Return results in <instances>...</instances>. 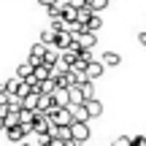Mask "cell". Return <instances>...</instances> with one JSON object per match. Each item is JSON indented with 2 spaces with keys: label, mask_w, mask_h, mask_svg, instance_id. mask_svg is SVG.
Segmentation results:
<instances>
[{
  "label": "cell",
  "mask_w": 146,
  "mask_h": 146,
  "mask_svg": "<svg viewBox=\"0 0 146 146\" xmlns=\"http://www.w3.org/2000/svg\"><path fill=\"white\" fill-rule=\"evenodd\" d=\"M65 5H70V8H84V5H87V0H65Z\"/></svg>",
  "instance_id": "cell-24"
},
{
  "label": "cell",
  "mask_w": 146,
  "mask_h": 146,
  "mask_svg": "<svg viewBox=\"0 0 146 146\" xmlns=\"http://www.w3.org/2000/svg\"><path fill=\"white\" fill-rule=\"evenodd\" d=\"M89 135H92V133H89V125H87V122H73V125H70V138H73V143H87Z\"/></svg>",
  "instance_id": "cell-1"
},
{
  "label": "cell",
  "mask_w": 146,
  "mask_h": 146,
  "mask_svg": "<svg viewBox=\"0 0 146 146\" xmlns=\"http://www.w3.org/2000/svg\"><path fill=\"white\" fill-rule=\"evenodd\" d=\"M0 106H8V92H0Z\"/></svg>",
  "instance_id": "cell-28"
},
{
  "label": "cell",
  "mask_w": 146,
  "mask_h": 146,
  "mask_svg": "<svg viewBox=\"0 0 146 146\" xmlns=\"http://www.w3.org/2000/svg\"><path fill=\"white\" fill-rule=\"evenodd\" d=\"M84 108H87L89 119H95V116L103 114V103H100V100H87V103H84Z\"/></svg>",
  "instance_id": "cell-12"
},
{
  "label": "cell",
  "mask_w": 146,
  "mask_h": 146,
  "mask_svg": "<svg viewBox=\"0 0 146 146\" xmlns=\"http://www.w3.org/2000/svg\"><path fill=\"white\" fill-rule=\"evenodd\" d=\"M54 89H57V81H54V78H46V81L38 84V95H52Z\"/></svg>",
  "instance_id": "cell-16"
},
{
  "label": "cell",
  "mask_w": 146,
  "mask_h": 146,
  "mask_svg": "<svg viewBox=\"0 0 146 146\" xmlns=\"http://www.w3.org/2000/svg\"><path fill=\"white\" fill-rule=\"evenodd\" d=\"M78 89H81V95H84V103H87V100H95V87H92V81L78 78Z\"/></svg>",
  "instance_id": "cell-9"
},
{
  "label": "cell",
  "mask_w": 146,
  "mask_h": 146,
  "mask_svg": "<svg viewBox=\"0 0 146 146\" xmlns=\"http://www.w3.org/2000/svg\"><path fill=\"white\" fill-rule=\"evenodd\" d=\"M38 98H41L38 92H27L25 98H22V108L25 111H35L38 108Z\"/></svg>",
  "instance_id": "cell-10"
},
{
  "label": "cell",
  "mask_w": 146,
  "mask_h": 146,
  "mask_svg": "<svg viewBox=\"0 0 146 146\" xmlns=\"http://www.w3.org/2000/svg\"><path fill=\"white\" fill-rule=\"evenodd\" d=\"M73 41H76L81 49H87V52H89V49H92L95 43H98V38H95V33H87V30H81L78 35H73Z\"/></svg>",
  "instance_id": "cell-4"
},
{
  "label": "cell",
  "mask_w": 146,
  "mask_h": 146,
  "mask_svg": "<svg viewBox=\"0 0 146 146\" xmlns=\"http://www.w3.org/2000/svg\"><path fill=\"white\" fill-rule=\"evenodd\" d=\"M76 106H84V95L78 84H73V87H68V108H76Z\"/></svg>",
  "instance_id": "cell-6"
},
{
  "label": "cell",
  "mask_w": 146,
  "mask_h": 146,
  "mask_svg": "<svg viewBox=\"0 0 146 146\" xmlns=\"http://www.w3.org/2000/svg\"><path fill=\"white\" fill-rule=\"evenodd\" d=\"M138 43H141V46H146V33H138Z\"/></svg>",
  "instance_id": "cell-29"
},
{
  "label": "cell",
  "mask_w": 146,
  "mask_h": 146,
  "mask_svg": "<svg viewBox=\"0 0 146 146\" xmlns=\"http://www.w3.org/2000/svg\"><path fill=\"white\" fill-rule=\"evenodd\" d=\"M30 76H33V65H30V62H22L19 68H16V78L25 81V78H30Z\"/></svg>",
  "instance_id": "cell-19"
},
{
  "label": "cell",
  "mask_w": 146,
  "mask_h": 146,
  "mask_svg": "<svg viewBox=\"0 0 146 146\" xmlns=\"http://www.w3.org/2000/svg\"><path fill=\"white\" fill-rule=\"evenodd\" d=\"M70 43H73V35H70V33H65V30H62V33H54V43H52V46H57L60 52L68 49Z\"/></svg>",
  "instance_id": "cell-8"
},
{
  "label": "cell",
  "mask_w": 146,
  "mask_h": 146,
  "mask_svg": "<svg viewBox=\"0 0 146 146\" xmlns=\"http://www.w3.org/2000/svg\"><path fill=\"white\" fill-rule=\"evenodd\" d=\"M38 3H41V5H46V8H49V5H52V3H57V0H38Z\"/></svg>",
  "instance_id": "cell-30"
},
{
  "label": "cell",
  "mask_w": 146,
  "mask_h": 146,
  "mask_svg": "<svg viewBox=\"0 0 146 146\" xmlns=\"http://www.w3.org/2000/svg\"><path fill=\"white\" fill-rule=\"evenodd\" d=\"M103 70H106L103 62H95V60H92V62L84 68V78H87V81H98V78L103 76Z\"/></svg>",
  "instance_id": "cell-5"
},
{
  "label": "cell",
  "mask_w": 146,
  "mask_h": 146,
  "mask_svg": "<svg viewBox=\"0 0 146 146\" xmlns=\"http://www.w3.org/2000/svg\"><path fill=\"white\" fill-rule=\"evenodd\" d=\"M106 5H108V0H87V8L92 11V14H100Z\"/></svg>",
  "instance_id": "cell-20"
},
{
  "label": "cell",
  "mask_w": 146,
  "mask_h": 146,
  "mask_svg": "<svg viewBox=\"0 0 146 146\" xmlns=\"http://www.w3.org/2000/svg\"><path fill=\"white\" fill-rule=\"evenodd\" d=\"M62 8H65V3H62V0H57V3H52V5H49V16H52V19H60V16H62Z\"/></svg>",
  "instance_id": "cell-18"
},
{
  "label": "cell",
  "mask_w": 146,
  "mask_h": 146,
  "mask_svg": "<svg viewBox=\"0 0 146 146\" xmlns=\"http://www.w3.org/2000/svg\"><path fill=\"white\" fill-rule=\"evenodd\" d=\"M0 92H5V84H0Z\"/></svg>",
  "instance_id": "cell-32"
},
{
  "label": "cell",
  "mask_w": 146,
  "mask_h": 146,
  "mask_svg": "<svg viewBox=\"0 0 146 146\" xmlns=\"http://www.w3.org/2000/svg\"><path fill=\"white\" fill-rule=\"evenodd\" d=\"M30 127H33V133L43 135V133H49V130H52V122H49V116H43V114H38V111H35V116H33Z\"/></svg>",
  "instance_id": "cell-2"
},
{
  "label": "cell",
  "mask_w": 146,
  "mask_h": 146,
  "mask_svg": "<svg viewBox=\"0 0 146 146\" xmlns=\"http://www.w3.org/2000/svg\"><path fill=\"white\" fill-rule=\"evenodd\" d=\"M49 73H52V68H49L46 62H41V65H35V68H33V76H35L38 81H46V78H49Z\"/></svg>",
  "instance_id": "cell-15"
},
{
  "label": "cell",
  "mask_w": 146,
  "mask_h": 146,
  "mask_svg": "<svg viewBox=\"0 0 146 146\" xmlns=\"http://www.w3.org/2000/svg\"><path fill=\"white\" fill-rule=\"evenodd\" d=\"M27 133H33V127H30V125H16V127H8V130H5V135H8V141L22 143Z\"/></svg>",
  "instance_id": "cell-3"
},
{
  "label": "cell",
  "mask_w": 146,
  "mask_h": 146,
  "mask_svg": "<svg viewBox=\"0 0 146 146\" xmlns=\"http://www.w3.org/2000/svg\"><path fill=\"white\" fill-rule=\"evenodd\" d=\"M70 116H73V122H89V114H87V108H84V106L70 108Z\"/></svg>",
  "instance_id": "cell-17"
},
{
  "label": "cell",
  "mask_w": 146,
  "mask_h": 146,
  "mask_svg": "<svg viewBox=\"0 0 146 146\" xmlns=\"http://www.w3.org/2000/svg\"><path fill=\"white\" fill-rule=\"evenodd\" d=\"M130 146H146V135H135V138H130Z\"/></svg>",
  "instance_id": "cell-26"
},
{
  "label": "cell",
  "mask_w": 146,
  "mask_h": 146,
  "mask_svg": "<svg viewBox=\"0 0 146 146\" xmlns=\"http://www.w3.org/2000/svg\"><path fill=\"white\" fill-rule=\"evenodd\" d=\"M19 84H22V78H8V81H5V92L8 95H16V89H19Z\"/></svg>",
  "instance_id": "cell-21"
},
{
  "label": "cell",
  "mask_w": 146,
  "mask_h": 146,
  "mask_svg": "<svg viewBox=\"0 0 146 146\" xmlns=\"http://www.w3.org/2000/svg\"><path fill=\"white\" fill-rule=\"evenodd\" d=\"M41 43H46V46H52V43H54V30H52V27L41 33Z\"/></svg>",
  "instance_id": "cell-22"
},
{
  "label": "cell",
  "mask_w": 146,
  "mask_h": 146,
  "mask_svg": "<svg viewBox=\"0 0 146 146\" xmlns=\"http://www.w3.org/2000/svg\"><path fill=\"white\" fill-rule=\"evenodd\" d=\"M52 100L57 108H68V87H57L52 92Z\"/></svg>",
  "instance_id": "cell-7"
},
{
  "label": "cell",
  "mask_w": 146,
  "mask_h": 146,
  "mask_svg": "<svg viewBox=\"0 0 146 146\" xmlns=\"http://www.w3.org/2000/svg\"><path fill=\"white\" fill-rule=\"evenodd\" d=\"M19 146H30V143H19Z\"/></svg>",
  "instance_id": "cell-34"
},
{
  "label": "cell",
  "mask_w": 146,
  "mask_h": 146,
  "mask_svg": "<svg viewBox=\"0 0 146 146\" xmlns=\"http://www.w3.org/2000/svg\"><path fill=\"white\" fill-rule=\"evenodd\" d=\"M27 92H33V89H30V87H27V84H25V81H22V84H19V89H16V98H25V95H27Z\"/></svg>",
  "instance_id": "cell-25"
},
{
  "label": "cell",
  "mask_w": 146,
  "mask_h": 146,
  "mask_svg": "<svg viewBox=\"0 0 146 146\" xmlns=\"http://www.w3.org/2000/svg\"><path fill=\"white\" fill-rule=\"evenodd\" d=\"M100 62H103V68H106V65H108V68H116V65L122 62V57H119V54H116V52H106Z\"/></svg>",
  "instance_id": "cell-14"
},
{
  "label": "cell",
  "mask_w": 146,
  "mask_h": 146,
  "mask_svg": "<svg viewBox=\"0 0 146 146\" xmlns=\"http://www.w3.org/2000/svg\"><path fill=\"white\" fill-rule=\"evenodd\" d=\"M0 133H5V122L3 119H0Z\"/></svg>",
  "instance_id": "cell-31"
},
{
  "label": "cell",
  "mask_w": 146,
  "mask_h": 146,
  "mask_svg": "<svg viewBox=\"0 0 146 146\" xmlns=\"http://www.w3.org/2000/svg\"><path fill=\"white\" fill-rule=\"evenodd\" d=\"M54 108V100H52V95H41V98H38V114H49V111Z\"/></svg>",
  "instance_id": "cell-11"
},
{
  "label": "cell",
  "mask_w": 146,
  "mask_h": 146,
  "mask_svg": "<svg viewBox=\"0 0 146 146\" xmlns=\"http://www.w3.org/2000/svg\"><path fill=\"white\" fill-rule=\"evenodd\" d=\"M57 60H60V54H57V52H46V57H43V62H46L49 68H54V65H57Z\"/></svg>",
  "instance_id": "cell-23"
},
{
  "label": "cell",
  "mask_w": 146,
  "mask_h": 146,
  "mask_svg": "<svg viewBox=\"0 0 146 146\" xmlns=\"http://www.w3.org/2000/svg\"><path fill=\"white\" fill-rule=\"evenodd\" d=\"M114 146H130V138H127V135H119L114 141Z\"/></svg>",
  "instance_id": "cell-27"
},
{
  "label": "cell",
  "mask_w": 146,
  "mask_h": 146,
  "mask_svg": "<svg viewBox=\"0 0 146 146\" xmlns=\"http://www.w3.org/2000/svg\"><path fill=\"white\" fill-rule=\"evenodd\" d=\"M70 146H84V143H70Z\"/></svg>",
  "instance_id": "cell-33"
},
{
  "label": "cell",
  "mask_w": 146,
  "mask_h": 146,
  "mask_svg": "<svg viewBox=\"0 0 146 146\" xmlns=\"http://www.w3.org/2000/svg\"><path fill=\"white\" fill-rule=\"evenodd\" d=\"M100 27H103V19H100L98 14H92L87 22H84V30H87V33H98Z\"/></svg>",
  "instance_id": "cell-13"
}]
</instances>
